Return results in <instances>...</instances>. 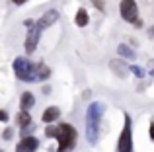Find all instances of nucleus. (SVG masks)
<instances>
[{
  "label": "nucleus",
  "mask_w": 154,
  "mask_h": 152,
  "mask_svg": "<svg viewBox=\"0 0 154 152\" xmlns=\"http://www.w3.org/2000/svg\"><path fill=\"white\" fill-rule=\"evenodd\" d=\"M103 111H105V105L100 103V102L90 103L88 109H86V141L90 142V144H96V142H98Z\"/></svg>",
  "instance_id": "1"
},
{
  "label": "nucleus",
  "mask_w": 154,
  "mask_h": 152,
  "mask_svg": "<svg viewBox=\"0 0 154 152\" xmlns=\"http://www.w3.org/2000/svg\"><path fill=\"white\" fill-rule=\"evenodd\" d=\"M12 68H14V74L18 80L22 82H39V76H37V62H31L29 59L26 57H18L14 62H12Z\"/></svg>",
  "instance_id": "2"
},
{
  "label": "nucleus",
  "mask_w": 154,
  "mask_h": 152,
  "mask_svg": "<svg viewBox=\"0 0 154 152\" xmlns=\"http://www.w3.org/2000/svg\"><path fill=\"white\" fill-rule=\"evenodd\" d=\"M55 138L59 141V148H57V152H70L76 146L78 133H76V129L70 125V123H59V125H57Z\"/></svg>",
  "instance_id": "3"
},
{
  "label": "nucleus",
  "mask_w": 154,
  "mask_h": 152,
  "mask_svg": "<svg viewBox=\"0 0 154 152\" xmlns=\"http://www.w3.org/2000/svg\"><path fill=\"white\" fill-rule=\"evenodd\" d=\"M117 150L119 152H131L133 150V119L125 113V127L117 141Z\"/></svg>",
  "instance_id": "4"
},
{
  "label": "nucleus",
  "mask_w": 154,
  "mask_h": 152,
  "mask_svg": "<svg viewBox=\"0 0 154 152\" xmlns=\"http://www.w3.org/2000/svg\"><path fill=\"white\" fill-rule=\"evenodd\" d=\"M119 14L127 23H135L139 20V4H137V0H121Z\"/></svg>",
  "instance_id": "5"
},
{
  "label": "nucleus",
  "mask_w": 154,
  "mask_h": 152,
  "mask_svg": "<svg viewBox=\"0 0 154 152\" xmlns=\"http://www.w3.org/2000/svg\"><path fill=\"white\" fill-rule=\"evenodd\" d=\"M41 33H43V31L37 27V23H35L33 27H29V29H27V37H26V53L27 55H33V51L37 49Z\"/></svg>",
  "instance_id": "6"
},
{
  "label": "nucleus",
  "mask_w": 154,
  "mask_h": 152,
  "mask_svg": "<svg viewBox=\"0 0 154 152\" xmlns=\"http://www.w3.org/2000/svg\"><path fill=\"white\" fill-rule=\"evenodd\" d=\"M57 20H59V10H55V8H53V10H47L45 14L37 20V27L43 31V29H47L49 26H53Z\"/></svg>",
  "instance_id": "7"
},
{
  "label": "nucleus",
  "mask_w": 154,
  "mask_h": 152,
  "mask_svg": "<svg viewBox=\"0 0 154 152\" xmlns=\"http://www.w3.org/2000/svg\"><path fill=\"white\" fill-rule=\"evenodd\" d=\"M39 148V141L35 137H22V141L18 142V148H16V152H35Z\"/></svg>",
  "instance_id": "8"
},
{
  "label": "nucleus",
  "mask_w": 154,
  "mask_h": 152,
  "mask_svg": "<svg viewBox=\"0 0 154 152\" xmlns=\"http://www.w3.org/2000/svg\"><path fill=\"white\" fill-rule=\"evenodd\" d=\"M60 117V109L57 105H51V107H47L45 111H43V123H47V125H49V123H55L57 119Z\"/></svg>",
  "instance_id": "9"
},
{
  "label": "nucleus",
  "mask_w": 154,
  "mask_h": 152,
  "mask_svg": "<svg viewBox=\"0 0 154 152\" xmlns=\"http://www.w3.org/2000/svg\"><path fill=\"white\" fill-rule=\"evenodd\" d=\"M33 105H35V96L31 94V92H23L22 98H20V109L29 111Z\"/></svg>",
  "instance_id": "10"
},
{
  "label": "nucleus",
  "mask_w": 154,
  "mask_h": 152,
  "mask_svg": "<svg viewBox=\"0 0 154 152\" xmlns=\"http://www.w3.org/2000/svg\"><path fill=\"white\" fill-rule=\"evenodd\" d=\"M117 53H119L121 59H129V61H135L137 59V53L133 51V47L127 45V43H121V45L117 47Z\"/></svg>",
  "instance_id": "11"
},
{
  "label": "nucleus",
  "mask_w": 154,
  "mask_h": 152,
  "mask_svg": "<svg viewBox=\"0 0 154 152\" xmlns=\"http://www.w3.org/2000/svg\"><path fill=\"white\" fill-rule=\"evenodd\" d=\"M88 22H90V16H88V12L84 10V8H80L78 12H76V16H74V23L78 27H84V26H88Z\"/></svg>",
  "instance_id": "12"
},
{
  "label": "nucleus",
  "mask_w": 154,
  "mask_h": 152,
  "mask_svg": "<svg viewBox=\"0 0 154 152\" xmlns=\"http://www.w3.org/2000/svg\"><path fill=\"white\" fill-rule=\"evenodd\" d=\"M109 66L115 70L117 76H125V74H127V70H129L127 65H123V61H121V59H113V61L109 62Z\"/></svg>",
  "instance_id": "13"
},
{
  "label": "nucleus",
  "mask_w": 154,
  "mask_h": 152,
  "mask_svg": "<svg viewBox=\"0 0 154 152\" xmlns=\"http://www.w3.org/2000/svg\"><path fill=\"white\" fill-rule=\"evenodd\" d=\"M37 76H39V82H43V80H47L51 76V68L45 62H37Z\"/></svg>",
  "instance_id": "14"
},
{
  "label": "nucleus",
  "mask_w": 154,
  "mask_h": 152,
  "mask_svg": "<svg viewBox=\"0 0 154 152\" xmlns=\"http://www.w3.org/2000/svg\"><path fill=\"white\" fill-rule=\"evenodd\" d=\"M31 123H33V121H31V115L29 113H27V111H20V113H18V125L20 127H27V125H31Z\"/></svg>",
  "instance_id": "15"
},
{
  "label": "nucleus",
  "mask_w": 154,
  "mask_h": 152,
  "mask_svg": "<svg viewBox=\"0 0 154 152\" xmlns=\"http://www.w3.org/2000/svg\"><path fill=\"white\" fill-rule=\"evenodd\" d=\"M129 72H133V74L137 76V78H144V74H146V72H144L143 68H140V66H137V65L129 66Z\"/></svg>",
  "instance_id": "16"
},
{
  "label": "nucleus",
  "mask_w": 154,
  "mask_h": 152,
  "mask_svg": "<svg viewBox=\"0 0 154 152\" xmlns=\"http://www.w3.org/2000/svg\"><path fill=\"white\" fill-rule=\"evenodd\" d=\"M55 135H57V125L49 123V125H47V129H45V137L47 138H55Z\"/></svg>",
  "instance_id": "17"
},
{
  "label": "nucleus",
  "mask_w": 154,
  "mask_h": 152,
  "mask_svg": "<svg viewBox=\"0 0 154 152\" xmlns=\"http://www.w3.org/2000/svg\"><path fill=\"white\" fill-rule=\"evenodd\" d=\"M33 131H35V125H33V123H31V125H27V127H22V137H29Z\"/></svg>",
  "instance_id": "18"
},
{
  "label": "nucleus",
  "mask_w": 154,
  "mask_h": 152,
  "mask_svg": "<svg viewBox=\"0 0 154 152\" xmlns=\"http://www.w3.org/2000/svg\"><path fill=\"white\" fill-rule=\"evenodd\" d=\"M90 2L96 6V10H100V12H105V0H90Z\"/></svg>",
  "instance_id": "19"
},
{
  "label": "nucleus",
  "mask_w": 154,
  "mask_h": 152,
  "mask_svg": "<svg viewBox=\"0 0 154 152\" xmlns=\"http://www.w3.org/2000/svg\"><path fill=\"white\" fill-rule=\"evenodd\" d=\"M12 137H14V131H12V129H6V131L2 133V138H4V141H10Z\"/></svg>",
  "instance_id": "20"
},
{
  "label": "nucleus",
  "mask_w": 154,
  "mask_h": 152,
  "mask_svg": "<svg viewBox=\"0 0 154 152\" xmlns=\"http://www.w3.org/2000/svg\"><path fill=\"white\" fill-rule=\"evenodd\" d=\"M0 121H2V123H6V121H8V113H6L4 109H0Z\"/></svg>",
  "instance_id": "21"
},
{
  "label": "nucleus",
  "mask_w": 154,
  "mask_h": 152,
  "mask_svg": "<svg viewBox=\"0 0 154 152\" xmlns=\"http://www.w3.org/2000/svg\"><path fill=\"white\" fill-rule=\"evenodd\" d=\"M148 135H150V141H154V119L150 121V129H148Z\"/></svg>",
  "instance_id": "22"
},
{
  "label": "nucleus",
  "mask_w": 154,
  "mask_h": 152,
  "mask_svg": "<svg viewBox=\"0 0 154 152\" xmlns=\"http://www.w3.org/2000/svg\"><path fill=\"white\" fill-rule=\"evenodd\" d=\"M35 23H37V22H33V20H26V22H23V26H26L27 29H29V27H33Z\"/></svg>",
  "instance_id": "23"
},
{
  "label": "nucleus",
  "mask_w": 154,
  "mask_h": 152,
  "mask_svg": "<svg viewBox=\"0 0 154 152\" xmlns=\"http://www.w3.org/2000/svg\"><path fill=\"white\" fill-rule=\"evenodd\" d=\"M27 0H12V4H16V6H22V4H26Z\"/></svg>",
  "instance_id": "24"
},
{
  "label": "nucleus",
  "mask_w": 154,
  "mask_h": 152,
  "mask_svg": "<svg viewBox=\"0 0 154 152\" xmlns=\"http://www.w3.org/2000/svg\"><path fill=\"white\" fill-rule=\"evenodd\" d=\"M133 26H135V27H143V26H144V23H143V20H137V22H135V23H133Z\"/></svg>",
  "instance_id": "25"
},
{
  "label": "nucleus",
  "mask_w": 154,
  "mask_h": 152,
  "mask_svg": "<svg viewBox=\"0 0 154 152\" xmlns=\"http://www.w3.org/2000/svg\"><path fill=\"white\" fill-rule=\"evenodd\" d=\"M148 35H150V37H154V27H150V29H148Z\"/></svg>",
  "instance_id": "26"
},
{
  "label": "nucleus",
  "mask_w": 154,
  "mask_h": 152,
  "mask_svg": "<svg viewBox=\"0 0 154 152\" xmlns=\"http://www.w3.org/2000/svg\"><path fill=\"white\" fill-rule=\"evenodd\" d=\"M150 74H152V76H154V68H152V70H150Z\"/></svg>",
  "instance_id": "27"
},
{
  "label": "nucleus",
  "mask_w": 154,
  "mask_h": 152,
  "mask_svg": "<svg viewBox=\"0 0 154 152\" xmlns=\"http://www.w3.org/2000/svg\"><path fill=\"white\" fill-rule=\"evenodd\" d=\"M0 152H2V150H0Z\"/></svg>",
  "instance_id": "28"
}]
</instances>
